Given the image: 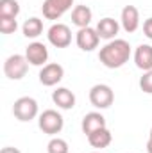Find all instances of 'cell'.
<instances>
[{"label":"cell","mask_w":152,"mask_h":153,"mask_svg":"<svg viewBox=\"0 0 152 153\" xmlns=\"http://www.w3.org/2000/svg\"><path fill=\"white\" fill-rule=\"evenodd\" d=\"M91 18H93V13H91V9L88 5H75L72 9V23L79 29L90 27Z\"/></svg>","instance_id":"17"},{"label":"cell","mask_w":152,"mask_h":153,"mask_svg":"<svg viewBox=\"0 0 152 153\" xmlns=\"http://www.w3.org/2000/svg\"><path fill=\"white\" fill-rule=\"evenodd\" d=\"M48 43L56 48H66L72 43V30L65 23H54L47 32Z\"/></svg>","instance_id":"6"},{"label":"cell","mask_w":152,"mask_h":153,"mask_svg":"<svg viewBox=\"0 0 152 153\" xmlns=\"http://www.w3.org/2000/svg\"><path fill=\"white\" fill-rule=\"evenodd\" d=\"M38 125H39V128H41L45 134H48V135H56V134H59V132L63 130V126H65V119H63V116L59 114L57 111H54V109H47V111H43V112L39 114Z\"/></svg>","instance_id":"4"},{"label":"cell","mask_w":152,"mask_h":153,"mask_svg":"<svg viewBox=\"0 0 152 153\" xmlns=\"http://www.w3.org/2000/svg\"><path fill=\"white\" fill-rule=\"evenodd\" d=\"M91 153H102V152H100V150H99V152H91Z\"/></svg>","instance_id":"26"},{"label":"cell","mask_w":152,"mask_h":153,"mask_svg":"<svg viewBox=\"0 0 152 153\" xmlns=\"http://www.w3.org/2000/svg\"><path fill=\"white\" fill-rule=\"evenodd\" d=\"M25 57L31 66H45V62L48 61V48L39 41H32L25 48Z\"/></svg>","instance_id":"11"},{"label":"cell","mask_w":152,"mask_h":153,"mask_svg":"<svg viewBox=\"0 0 152 153\" xmlns=\"http://www.w3.org/2000/svg\"><path fill=\"white\" fill-rule=\"evenodd\" d=\"M120 25L127 34H132L140 29V11L134 5H125L120 13Z\"/></svg>","instance_id":"10"},{"label":"cell","mask_w":152,"mask_h":153,"mask_svg":"<svg viewBox=\"0 0 152 153\" xmlns=\"http://www.w3.org/2000/svg\"><path fill=\"white\" fill-rule=\"evenodd\" d=\"M143 34L152 41V16H150V18H147V20L143 22Z\"/></svg>","instance_id":"23"},{"label":"cell","mask_w":152,"mask_h":153,"mask_svg":"<svg viewBox=\"0 0 152 153\" xmlns=\"http://www.w3.org/2000/svg\"><path fill=\"white\" fill-rule=\"evenodd\" d=\"M47 153H70V146L61 137H52L47 144Z\"/></svg>","instance_id":"20"},{"label":"cell","mask_w":152,"mask_h":153,"mask_svg":"<svg viewBox=\"0 0 152 153\" xmlns=\"http://www.w3.org/2000/svg\"><path fill=\"white\" fill-rule=\"evenodd\" d=\"M18 29L16 18H7V16H0V32L2 34H14Z\"/></svg>","instance_id":"21"},{"label":"cell","mask_w":152,"mask_h":153,"mask_svg":"<svg viewBox=\"0 0 152 153\" xmlns=\"http://www.w3.org/2000/svg\"><path fill=\"white\" fill-rule=\"evenodd\" d=\"M111 141H113V135H111V132H109L108 126H106V128H100V130H95L93 134L88 135V143H90V146L95 148V150H104V148H108V146L111 144Z\"/></svg>","instance_id":"16"},{"label":"cell","mask_w":152,"mask_h":153,"mask_svg":"<svg viewBox=\"0 0 152 153\" xmlns=\"http://www.w3.org/2000/svg\"><path fill=\"white\" fill-rule=\"evenodd\" d=\"M20 14V4L16 0H0V16L16 18Z\"/></svg>","instance_id":"19"},{"label":"cell","mask_w":152,"mask_h":153,"mask_svg":"<svg viewBox=\"0 0 152 153\" xmlns=\"http://www.w3.org/2000/svg\"><path fill=\"white\" fill-rule=\"evenodd\" d=\"M134 64L143 70V71H150L152 70V46L150 45H140L134 50Z\"/></svg>","instance_id":"15"},{"label":"cell","mask_w":152,"mask_h":153,"mask_svg":"<svg viewBox=\"0 0 152 153\" xmlns=\"http://www.w3.org/2000/svg\"><path fill=\"white\" fill-rule=\"evenodd\" d=\"M0 153H22L18 148H13V146H5V148H2V152Z\"/></svg>","instance_id":"24"},{"label":"cell","mask_w":152,"mask_h":153,"mask_svg":"<svg viewBox=\"0 0 152 153\" xmlns=\"http://www.w3.org/2000/svg\"><path fill=\"white\" fill-rule=\"evenodd\" d=\"M90 102L95 109H108L114 102V93L108 84H97L90 89Z\"/></svg>","instance_id":"5"},{"label":"cell","mask_w":152,"mask_h":153,"mask_svg":"<svg viewBox=\"0 0 152 153\" xmlns=\"http://www.w3.org/2000/svg\"><path fill=\"white\" fill-rule=\"evenodd\" d=\"M27 70H29V61L22 53L9 55L4 62V75L9 80H22L27 75Z\"/></svg>","instance_id":"2"},{"label":"cell","mask_w":152,"mask_h":153,"mask_svg":"<svg viewBox=\"0 0 152 153\" xmlns=\"http://www.w3.org/2000/svg\"><path fill=\"white\" fill-rule=\"evenodd\" d=\"M140 89L147 94H152V70L143 71V76L140 78Z\"/></svg>","instance_id":"22"},{"label":"cell","mask_w":152,"mask_h":153,"mask_svg":"<svg viewBox=\"0 0 152 153\" xmlns=\"http://www.w3.org/2000/svg\"><path fill=\"white\" fill-rule=\"evenodd\" d=\"M65 76V68L57 62H48L41 68L39 71V82L47 87H54L57 85Z\"/></svg>","instance_id":"8"},{"label":"cell","mask_w":152,"mask_h":153,"mask_svg":"<svg viewBox=\"0 0 152 153\" xmlns=\"http://www.w3.org/2000/svg\"><path fill=\"white\" fill-rule=\"evenodd\" d=\"M97 32H99V36L100 39H108V41H111V39H116V34H118V30H120V23L114 20V18H102L99 23H97Z\"/></svg>","instance_id":"14"},{"label":"cell","mask_w":152,"mask_h":153,"mask_svg":"<svg viewBox=\"0 0 152 153\" xmlns=\"http://www.w3.org/2000/svg\"><path fill=\"white\" fill-rule=\"evenodd\" d=\"M13 114L18 121H32L38 116V102L31 96H22L13 105Z\"/></svg>","instance_id":"3"},{"label":"cell","mask_w":152,"mask_h":153,"mask_svg":"<svg viewBox=\"0 0 152 153\" xmlns=\"http://www.w3.org/2000/svg\"><path fill=\"white\" fill-rule=\"evenodd\" d=\"M131 59V45L125 39H111L108 45H104L99 52V61L109 68L118 70Z\"/></svg>","instance_id":"1"},{"label":"cell","mask_w":152,"mask_h":153,"mask_svg":"<svg viewBox=\"0 0 152 153\" xmlns=\"http://www.w3.org/2000/svg\"><path fill=\"white\" fill-rule=\"evenodd\" d=\"M99 41H100V36L97 32V29L93 27H84V29H79L75 36V43L77 46L82 50V52H91L99 46Z\"/></svg>","instance_id":"9"},{"label":"cell","mask_w":152,"mask_h":153,"mask_svg":"<svg viewBox=\"0 0 152 153\" xmlns=\"http://www.w3.org/2000/svg\"><path fill=\"white\" fill-rule=\"evenodd\" d=\"M147 153H152V128L149 132V141H147Z\"/></svg>","instance_id":"25"},{"label":"cell","mask_w":152,"mask_h":153,"mask_svg":"<svg viewBox=\"0 0 152 153\" xmlns=\"http://www.w3.org/2000/svg\"><path fill=\"white\" fill-rule=\"evenodd\" d=\"M52 102H54L59 109L70 111V109L75 107V94H74L70 89H66V87H57V89L52 93Z\"/></svg>","instance_id":"12"},{"label":"cell","mask_w":152,"mask_h":153,"mask_svg":"<svg viewBox=\"0 0 152 153\" xmlns=\"http://www.w3.org/2000/svg\"><path fill=\"white\" fill-rule=\"evenodd\" d=\"M81 128H82V132H84L86 137H88V135L93 134L95 130L106 128V117L100 114V112H88V114L82 117Z\"/></svg>","instance_id":"13"},{"label":"cell","mask_w":152,"mask_h":153,"mask_svg":"<svg viewBox=\"0 0 152 153\" xmlns=\"http://www.w3.org/2000/svg\"><path fill=\"white\" fill-rule=\"evenodd\" d=\"M74 0H45L41 5V13L47 20H59L66 11H70Z\"/></svg>","instance_id":"7"},{"label":"cell","mask_w":152,"mask_h":153,"mask_svg":"<svg viewBox=\"0 0 152 153\" xmlns=\"http://www.w3.org/2000/svg\"><path fill=\"white\" fill-rule=\"evenodd\" d=\"M22 32H23V36L27 39H36L43 32V22L39 18H36V16L25 20V23L22 25Z\"/></svg>","instance_id":"18"}]
</instances>
